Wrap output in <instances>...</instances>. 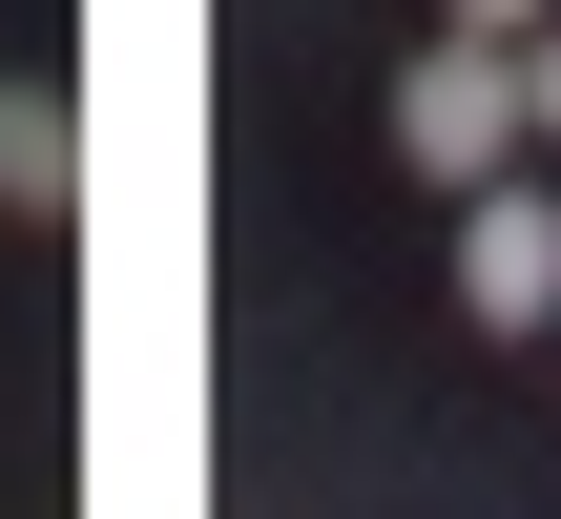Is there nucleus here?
<instances>
[{"instance_id": "obj_1", "label": "nucleus", "mask_w": 561, "mask_h": 519, "mask_svg": "<svg viewBox=\"0 0 561 519\" xmlns=\"http://www.w3.org/2000/svg\"><path fill=\"white\" fill-rule=\"evenodd\" d=\"M396 166L416 187H520V62L500 42H416V83H396Z\"/></svg>"}, {"instance_id": "obj_2", "label": "nucleus", "mask_w": 561, "mask_h": 519, "mask_svg": "<svg viewBox=\"0 0 561 519\" xmlns=\"http://www.w3.org/2000/svg\"><path fill=\"white\" fill-rule=\"evenodd\" d=\"M458 312L479 333H561V187H479L458 208Z\"/></svg>"}, {"instance_id": "obj_3", "label": "nucleus", "mask_w": 561, "mask_h": 519, "mask_svg": "<svg viewBox=\"0 0 561 519\" xmlns=\"http://www.w3.org/2000/svg\"><path fill=\"white\" fill-rule=\"evenodd\" d=\"M62 166H83V146H62V104H42V83H0V187H21V208H62Z\"/></svg>"}, {"instance_id": "obj_4", "label": "nucleus", "mask_w": 561, "mask_h": 519, "mask_svg": "<svg viewBox=\"0 0 561 519\" xmlns=\"http://www.w3.org/2000/svg\"><path fill=\"white\" fill-rule=\"evenodd\" d=\"M500 62H520V146H561V21H541V42H500Z\"/></svg>"}, {"instance_id": "obj_5", "label": "nucleus", "mask_w": 561, "mask_h": 519, "mask_svg": "<svg viewBox=\"0 0 561 519\" xmlns=\"http://www.w3.org/2000/svg\"><path fill=\"white\" fill-rule=\"evenodd\" d=\"M561 0H437V42H541Z\"/></svg>"}]
</instances>
